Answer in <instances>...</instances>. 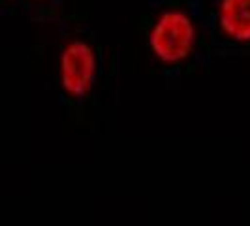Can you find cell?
Masks as SVG:
<instances>
[{
	"instance_id": "obj_1",
	"label": "cell",
	"mask_w": 250,
	"mask_h": 226,
	"mask_svg": "<svg viewBox=\"0 0 250 226\" xmlns=\"http://www.w3.org/2000/svg\"><path fill=\"white\" fill-rule=\"evenodd\" d=\"M150 55L166 66L187 63L198 45L196 19L185 8H166L152 19L147 32Z\"/></svg>"
},
{
	"instance_id": "obj_3",
	"label": "cell",
	"mask_w": 250,
	"mask_h": 226,
	"mask_svg": "<svg viewBox=\"0 0 250 226\" xmlns=\"http://www.w3.org/2000/svg\"><path fill=\"white\" fill-rule=\"evenodd\" d=\"M216 25L222 36L233 44H250V0H218Z\"/></svg>"
},
{
	"instance_id": "obj_2",
	"label": "cell",
	"mask_w": 250,
	"mask_h": 226,
	"mask_svg": "<svg viewBox=\"0 0 250 226\" xmlns=\"http://www.w3.org/2000/svg\"><path fill=\"white\" fill-rule=\"evenodd\" d=\"M98 72H100L98 53L90 42L74 38L64 44L59 53L57 74L61 89L66 96L70 98L88 96L96 85Z\"/></svg>"
}]
</instances>
